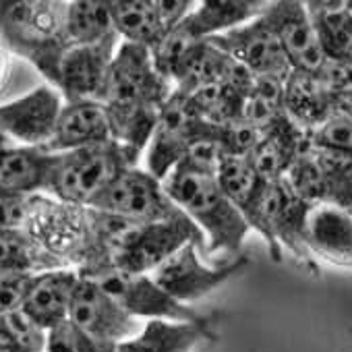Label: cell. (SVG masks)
I'll list each match as a JSON object with an SVG mask.
<instances>
[{
    "label": "cell",
    "mask_w": 352,
    "mask_h": 352,
    "mask_svg": "<svg viewBox=\"0 0 352 352\" xmlns=\"http://www.w3.org/2000/svg\"><path fill=\"white\" fill-rule=\"evenodd\" d=\"M199 122L201 118L197 116L189 98L174 89L143 153L145 170L164 183L168 174L185 160Z\"/></svg>",
    "instance_id": "7c38bea8"
},
{
    "label": "cell",
    "mask_w": 352,
    "mask_h": 352,
    "mask_svg": "<svg viewBox=\"0 0 352 352\" xmlns=\"http://www.w3.org/2000/svg\"><path fill=\"white\" fill-rule=\"evenodd\" d=\"M340 104L317 73L292 71L284 83V114L307 135L315 131Z\"/></svg>",
    "instance_id": "cb8c5ba5"
},
{
    "label": "cell",
    "mask_w": 352,
    "mask_h": 352,
    "mask_svg": "<svg viewBox=\"0 0 352 352\" xmlns=\"http://www.w3.org/2000/svg\"><path fill=\"white\" fill-rule=\"evenodd\" d=\"M133 166H139V160L116 141L54 153L46 195L63 204L89 208L120 172Z\"/></svg>",
    "instance_id": "277c9868"
},
{
    "label": "cell",
    "mask_w": 352,
    "mask_h": 352,
    "mask_svg": "<svg viewBox=\"0 0 352 352\" xmlns=\"http://www.w3.org/2000/svg\"><path fill=\"white\" fill-rule=\"evenodd\" d=\"M263 0H206L195 5L183 30L195 40H210L247 25L265 11Z\"/></svg>",
    "instance_id": "d4e9b609"
},
{
    "label": "cell",
    "mask_w": 352,
    "mask_h": 352,
    "mask_svg": "<svg viewBox=\"0 0 352 352\" xmlns=\"http://www.w3.org/2000/svg\"><path fill=\"white\" fill-rule=\"evenodd\" d=\"M0 342L9 352H46L48 331L17 309L0 315Z\"/></svg>",
    "instance_id": "4dcf8cb0"
},
{
    "label": "cell",
    "mask_w": 352,
    "mask_h": 352,
    "mask_svg": "<svg viewBox=\"0 0 352 352\" xmlns=\"http://www.w3.org/2000/svg\"><path fill=\"white\" fill-rule=\"evenodd\" d=\"M319 79L340 106H352V63L350 60H325L317 71Z\"/></svg>",
    "instance_id": "836d02e7"
},
{
    "label": "cell",
    "mask_w": 352,
    "mask_h": 352,
    "mask_svg": "<svg viewBox=\"0 0 352 352\" xmlns=\"http://www.w3.org/2000/svg\"><path fill=\"white\" fill-rule=\"evenodd\" d=\"M89 208L106 214L122 216L141 224L168 222L185 216L168 197L164 183L139 166L120 172L91 201Z\"/></svg>",
    "instance_id": "30bf717a"
},
{
    "label": "cell",
    "mask_w": 352,
    "mask_h": 352,
    "mask_svg": "<svg viewBox=\"0 0 352 352\" xmlns=\"http://www.w3.org/2000/svg\"><path fill=\"white\" fill-rule=\"evenodd\" d=\"M263 15L274 28L292 71L317 73L323 67L325 56L319 46L317 34H315L311 15L305 3H298V0L267 3Z\"/></svg>",
    "instance_id": "2e32d148"
},
{
    "label": "cell",
    "mask_w": 352,
    "mask_h": 352,
    "mask_svg": "<svg viewBox=\"0 0 352 352\" xmlns=\"http://www.w3.org/2000/svg\"><path fill=\"white\" fill-rule=\"evenodd\" d=\"M348 7H350V9H352V0H350V3H348Z\"/></svg>",
    "instance_id": "ab89813d"
},
{
    "label": "cell",
    "mask_w": 352,
    "mask_h": 352,
    "mask_svg": "<svg viewBox=\"0 0 352 352\" xmlns=\"http://www.w3.org/2000/svg\"><path fill=\"white\" fill-rule=\"evenodd\" d=\"M79 276L100 284L135 319L197 321L204 317L193 307L174 300L149 274H135L120 267H98Z\"/></svg>",
    "instance_id": "9c48e42d"
},
{
    "label": "cell",
    "mask_w": 352,
    "mask_h": 352,
    "mask_svg": "<svg viewBox=\"0 0 352 352\" xmlns=\"http://www.w3.org/2000/svg\"><path fill=\"white\" fill-rule=\"evenodd\" d=\"M222 315L210 313L197 321L151 319L139 333L116 346V352H195L201 344L218 338Z\"/></svg>",
    "instance_id": "e0dca14e"
},
{
    "label": "cell",
    "mask_w": 352,
    "mask_h": 352,
    "mask_svg": "<svg viewBox=\"0 0 352 352\" xmlns=\"http://www.w3.org/2000/svg\"><path fill=\"white\" fill-rule=\"evenodd\" d=\"M286 183L311 208L333 206L352 212V153L307 145L288 170Z\"/></svg>",
    "instance_id": "5b68a950"
},
{
    "label": "cell",
    "mask_w": 352,
    "mask_h": 352,
    "mask_svg": "<svg viewBox=\"0 0 352 352\" xmlns=\"http://www.w3.org/2000/svg\"><path fill=\"white\" fill-rule=\"evenodd\" d=\"M350 108H352V106H350Z\"/></svg>",
    "instance_id": "60d3db41"
},
{
    "label": "cell",
    "mask_w": 352,
    "mask_h": 352,
    "mask_svg": "<svg viewBox=\"0 0 352 352\" xmlns=\"http://www.w3.org/2000/svg\"><path fill=\"white\" fill-rule=\"evenodd\" d=\"M63 106L65 98L54 85H36L11 102L0 104V131L15 145L46 147Z\"/></svg>",
    "instance_id": "8fae6325"
},
{
    "label": "cell",
    "mask_w": 352,
    "mask_h": 352,
    "mask_svg": "<svg viewBox=\"0 0 352 352\" xmlns=\"http://www.w3.org/2000/svg\"><path fill=\"white\" fill-rule=\"evenodd\" d=\"M79 274L73 267L50 270L34 276L30 292L23 302V311L46 331L69 319L73 292L77 288Z\"/></svg>",
    "instance_id": "44dd1931"
},
{
    "label": "cell",
    "mask_w": 352,
    "mask_h": 352,
    "mask_svg": "<svg viewBox=\"0 0 352 352\" xmlns=\"http://www.w3.org/2000/svg\"><path fill=\"white\" fill-rule=\"evenodd\" d=\"M247 265L249 259L245 255H239L218 265H210L206 261V245L189 243L149 276L174 300L191 307V302L208 296L224 282L239 276Z\"/></svg>",
    "instance_id": "ba28073f"
},
{
    "label": "cell",
    "mask_w": 352,
    "mask_h": 352,
    "mask_svg": "<svg viewBox=\"0 0 352 352\" xmlns=\"http://www.w3.org/2000/svg\"><path fill=\"white\" fill-rule=\"evenodd\" d=\"M174 85L155 69L151 52L122 42L112 60L102 106L106 108L112 139L141 160L157 126Z\"/></svg>",
    "instance_id": "6da1fadb"
},
{
    "label": "cell",
    "mask_w": 352,
    "mask_h": 352,
    "mask_svg": "<svg viewBox=\"0 0 352 352\" xmlns=\"http://www.w3.org/2000/svg\"><path fill=\"white\" fill-rule=\"evenodd\" d=\"M60 267L67 265L44 249L25 228L0 230V272L38 276Z\"/></svg>",
    "instance_id": "83f0119b"
},
{
    "label": "cell",
    "mask_w": 352,
    "mask_h": 352,
    "mask_svg": "<svg viewBox=\"0 0 352 352\" xmlns=\"http://www.w3.org/2000/svg\"><path fill=\"white\" fill-rule=\"evenodd\" d=\"M164 189L176 208L201 230L206 239V259L241 255L251 228L218 185L216 174L179 164L164 181Z\"/></svg>",
    "instance_id": "7a4b0ae2"
},
{
    "label": "cell",
    "mask_w": 352,
    "mask_h": 352,
    "mask_svg": "<svg viewBox=\"0 0 352 352\" xmlns=\"http://www.w3.org/2000/svg\"><path fill=\"white\" fill-rule=\"evenodd\" d=\"M309 210L311 206H307L292 191L286 179L272 181L265 185L249 218V228L257 230L265 239L274 261L282 259V249L290 251L298 259H305L311 257L302 241Z\"/></svg>",
    "instance_id": "8992f818"
},
{
    "label": "cell",
    "mask_w": 352,
    "mask_h": 352,
    "mask_svg": "<svg viewBox=\"0 0 352 352\" xmlns=\"http://www.w3.org/2000/svg\"><path fill=\"white\" fill-rule=\"evenodd\" d=\"M212 40L253 77L288 79V75L292 73L284 48L263 13L247 25L216 36Z\"/></svg>",
    "instance_id": "4fadbf2b"
},
{
    "label": "cell",
    "mask_w": 352,
    "mask_h": 352,
    "mask_svg": "<svg viewBox=\"0 0 352 352\" xmlns=\"http://www.w3.org/2000/svg\"><path fill=\"white\" fill-rule=\"evenodd\" d=\"M9 145H13V143L9 141V137H7L3 131H0V151H3L5 147H9Z\"/></svg>",
    "instance_id": "74e56055"
},
{
    "label": "cell",
    "mask_w": 352,
    "mask_h": 352,
    "mask_svg": "<svg viewBox=\"0 0 352 352\" xmlns=\"http://www.w3.org/2000/svg\"><path fill=\"white\" fill-rule=\"evenodd\" d=\"M46 352H116V346L89 336L67 319L48 331Z\"/></svg>",
    "instance_id": "d6a6232c"
},
{
    "label": "cell",
    "mask_w": 352,
    "mask_h": 352,
    "mask_svg": "<svg viewBox=\"0 0 352 352\" xmlns=\"http://www.w3.org/2000/svg\"><path fill=\"white\" fill-rule=\"evenodd\" d=\"M67 9L69 3L60 0H0V40L50 85L71 48Z\"/></svg>",
    "instance_id": "3957f363"
},
{
    "label": "cell",
    "mask_w": 352,
    "mask_h": 352,
    "mask_svg": "<svg viewBox=\"0 0 352 352\" xmlns=\"http://www.w3.org/2000/svg\"><path fill=\"white\" fill-rule=\"evenodd\" d=\"M67 32L71 46H94L118 38L110 3H106V0H75V3H69Z\"/></svg>",
    "instance_id": "f546056e"
},
{
    "label": "cell",
    "mask_w": 352,
    "mask_h": 352,
    "mask_svg": "<svg viewBox=\"0 0 352 352\" xmlns=\"http://www.w3.org/2000/svg\"><path fill=\"white\" fill-rule=\"evenodd\" d=\"M114 30L122 42L137 44L153 52L164 40L166 30L162 25L155 0H114L110 3Z\"/></svg>",
    "instance_id": "4316f807"
},
{
    "label": "cell",
    "mask_w": 352,
    "mask_h": 352,
    "mask_svg": "<svg viewBox=\"0 0 352 352\" xmlns=\"http://www.w3.org/2000/svg\"><path fill=\"white\" fill-rule=\"evenodd\" d=\"M0 352H9V350L5 348V344H3V342H0Z\"/></svg>",
    "instance_id": "f35d334b"
},
{
    "label": "cell",
    "mask_w": 352,
    "mask_h": 352,
    "mask_svg": "<svg viewBox=\"0 0 352 352\" xmlns=\"http://www.w3.org/2000/svg\"><path fill=\"white\" fill-rule=\"evenodd\" d=\"M216 181L249 224V218H251L267 181L261 179L259 172L249 162V157L230 155V153H226L220 160L218 170H216Z\"/></svg>",
    "instance_id": "f1b7e54d"
},
{
    "label": "cell",
    "mask_w": 352,
    "mask_h": 352,
    "mask_svg": "<svg viewBox=\"0 0 352 352\" xmlns=\"http://www.w3.org/2000/svg\"><path fill=\"white\" fill-rule=\"evenodd\" d=\"M54 153L44 147L9 145L0 151V191L13 195H46Z\"/></svg>",
    "instance_id": "7402d4cb"
},
{
    "label": "cell",
    "mask_w": 352,
    "mask_h": 352,
    "mask_svg": "<svg viewBox=\"0 0 352 352\" xmlns=\"http://www.w3.org/2000/svg\"><path fill=\"white\" fill-rule=\"evenodd\" d=\"M69 321L89 336L114 346L137 336L141 329L139 319L131 317L100 284L83 276H79L73 292Z\"/></svg>",
    "instance_id": "5bb4252c"
},
{
    "label": "cell",
    "mask_w": 352,
    "mask_h": 352,
    "mask_svg": "<svg viewBox=\"0 0 352 352\" xmlns=\"http://www.w3.org/2000/svg\"><path fill=\"white\" fill-rule=\"evenodd\" d=\"M25 230L67 267L79 270L89 249V208L36 195Z\"/></svg>",
    "instance_id": "52a82bcc"
},
{
    "label": "cell",
    "mask_w": 352,
    "mask_h": 352,
    "mask_svg": "<svg viewBox=\"0 0 352 352\" xmlns=\"http://www.w3.org/2000/svg\"><path fill=\"white\" fill-rule=\"evenodd\" d=\"M34 197L0 191V230L25 228L28 218H30L32 208H34Z\"/></svg>",
    "instance_id": "d590c367"
},
{
    "label": "cell",
    "mask_w": 352,
    "mask_h": 352,
    "mask_svg": "<svg viewBox=\"0 0 352 352\" xmlns=\"http://www.w3.org/2000/svg\"><path fill=\"white\" fill-rule=\"evenodd\" d=\"M189 243L206 245V239L187 216L168 222L145 224L137 243L118 267L135 274H153L164 261H168L176 251H181Z\"/></svg>",
    "instance_id": "ac0fdd59"
},
{
    "label": "cell",
    "mask_w": 352,
    "mask_h": 352,
    "mask_svg": "<svg viewBox=\"0 0 352 352\" xmlns=\"http://www.w3.org/2000/svg\"><path fill=\"white\" fill-rule=\"evenodd\" d=\"M120 38L106 40L94 46H71L60 60L54 87L63 94L65 102L102 100L106 79L116 56Z\"/></svg>",
    "instance_id": "9a60e30c"
},
{
    "label": "cell",
    "mask_w": 352,
    "mask_h": 352,
    "mask_svg": "<svg viewBox=\"0 0 352 352\" xmlns=\"http://www.w3.org/2000/svg\"><path fill=\"white\" fill-rule=\"evenodd\" d=\"M307 133L284 116L274 126L263 131L259 143L249 155V162L267 183L282 181L286 179L288 170L298 160V155L307 149Z\"/></svg>",
    "instance_id": "603a6c76"
},
{
    "label": "cell",
    "mask_w": 352,
    "mask_h": 352,
    "mask_svg": "<svg viewBox=\"0 0 352 352\" xmlns=\"http://www.w3.org/2000/svg\"><path fill=\"white\" fill-rule=\"evenodd\" d=\"M34 276L17 272H0V315L23 307Z\"/></svg>",
    "instance_id": "e575fe53"
},
{
    "label": "cell",
    "mask_w": 352,
    "mask_h": 352,
    "mask_svg": "<svg viewBox=\"0 0 352 352\" xmlns=\"http://www.w3.org/2000/svg\"><path fill=\"white\" fill-rule=\"evenodd\" d=\"M309 145L340 153H352V108L338 106L309 135Z\"/></svg>",
    "instance_id": "1f68e13d"
},
{
    "label": "cell",
    "mask_w": 352,
    "mask_h": 352,
    "mask_svg": "<svg viewBox=\"0 0 352 352\" xmlns=\"http://www.w3.org/2000/svg\"><path fill=\"white\" fill-rule=\"evenodd\" d=\"M309 255L338 267H352V212L333 206H315L305 220Z\"/></svg>",
    "instance_id": "ffe728a7"
},
{
    "label": "cell",
    "mask_w": 352,
    "mask_h": 352,
    "mask_svg": "<svg viewBox=\"0 0 352 352\" xmlns=\"http://www.w3.org/2000/svg\"><path fill=\"white\" fill-rule=\"evenodd\" d=\"M110 141H114L112 129L102 102L81 100L65 102L56 129L44 149L50 153H67L75 149L104 145Z\"/></svg>",
    "instance_id": "d6986e66"
},
{
    "label": "cell",
    "mask_w": 352,
    "mask_h": 352,
    "mask_svg": "<svg viewBox=\"0 0 352 352\" xmlns=\"http://www.w3.org/2000/svg\"><path fill=\"white\" fill-rule=\"evenodd\" d=\"M325 60L352 63V9L348 3H305Z\"/></svg>",
    "instance_id": "484cf974"
},
{
    "label": "cell",
    "mask_w": 352,
    "mask_h": 352,
    "mask_svg": "<svg viewBox=\"0 0 352 352\" xmlns=\"http://www.w3.org/2000/svg\"><path fill=\"white\" fill-rule=\"evenodd\" d=\"M17 56L3 44L0 40V104L11 102L9 94L15 83V71H17Z\"/></svg>",
    "instance_id": "8d00e7d4"
}]
</instances>
